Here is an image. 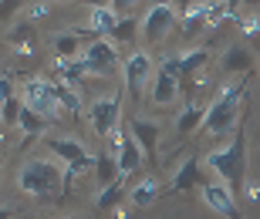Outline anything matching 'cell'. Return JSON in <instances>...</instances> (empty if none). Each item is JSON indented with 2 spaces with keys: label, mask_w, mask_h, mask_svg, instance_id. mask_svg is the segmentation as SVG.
<instances>
[{
  "label": "cell",
  "mask_w": 260,
  "mask_h": 219,
  "mask_svg": "<svg viewBox=\"0 0 260 219\" xmlns=\"http://www.w3.org/2000/svg\"><path fill=\"white\" fill-rule=\"evenodd\" d=\"M250 67H253V57L243 44H230L226 48V54H223V71L226 75H250Z\"/></svg>",
  "instance_id": "ac0fdd59"
},
{
  "label": "cell",
  "mask_w": 260,
  "mask_h": 219,
  "mask_svg": "<svg viewBox=\"0 0 260 219\" xmlns=\"http://www.w3.org/2000/svg\"><path fill=\"white\" fill-rule=\"evenodd\" d=\"M216 0H179L176 10H179V34L183 38H196L200 30L210 27V10Z\"/></svg>",
  "instance_id": "ba28073f"
},
{
  "label": "cell",
  "mask_w": 260,
  "mask_h": 219,
  "mask_svg": "<svg viewBox=\"0 0 260 219\" xmlns=\"http://www.w3.org/2000/svg\"><path fill=\"white\" fill-rule=\"evenodd\" d=\"M152 4H176V0H152Z\"/></svg>",
  "instance_id": "8d00e7d4"
},
{
  "label": "cell",
  "mask_w": 260,
  "mask_h": 219,
  "mask_svg": "<svg viewBox=\"0 0 260 219\" xmlns=\"http://www.w3.org/2000/svg\"><path fill=\"white\" fill-rule=\"evenodd\" d=\"M176 17H179L176 4H152L142 17V38L149 41V44H159V41L176 27Z\"/></svg>",
  "instance_id": "52a82bcc"
},
{
  "label": "cell",
  "mask_w": 260,
  "mask_h": 219,
  "mask_svg": "<svg viewBox=\"0 0 260 219\" xmlns=\"http://www.w3.org/2000/svg\"><path fill=\"white\" fill-rule=\"evenodd\" d=\"M179 91H183V81H179V75H173V71H166L162 64H159V71H155L152 78V88H149V101L159 108L173 105L176 98H179Z\"/></svg>",
  "instance_id": "7c38bea8"
},
{
  "label": "cell",
  "mask_w": 260,
  "mask_h": 219,
  "mask_svg": "<svg viewBox=\"0 0 260 219\" xmlns=\"http://www.w3.org/2000/svg\"><path fill=\"white\" fill-rule=\"evenodd\" d=\"M122 189H125V179L118 175L115 182H108V186H102V192L95 196V209L102 212H112V206H118V199H122Z\"/></svg>",
  "instance_id": "cb8c5ba5"
},
{
  "label": "cell",
  "mask_w": 260,
  "mask_h": 219,
  "mask_svg": "<svg viewBox=\"0 0 260 219\" xmlns=\"http://www.w3.org/2000/svg\"><path fill=\"white\" fill-rule=\"evenodd\" d=\"M196 179H200V162L189 155V159H183V162H179V169L173 172V189L176 192H189L196 186Z\"/></svg>",
  "instance_id": "ffe728a7"
},
{
  "label": "cell",
  "mask_w": 260,
  "mask_h": 219,
  "mask_svg": "<svg viewBox=\"0 0 260 219\" xmlns=\"http://www.w3.org/2000/svg\"><path fill=\"white\" fill-rule=\"evenodd\" d=\"M14 216V206H0V219H10Z\"/></svg>",
  "instance_id": "d590c367"
},
{
  "label": "cell",
  "mask_w": 260,
  "mask_h": 219,
  "mask_svg": "<svg viewBox=\"0 0 260 219\" xmlns=\"http://www.w3.org/2000/svg\"><path fill=\"white\" fill-rule=\"evenodd\" d=\"M44 145H48L51 152L64 162V179H68V186L75 182V175H81V172H88L91 165H95V155L88 152L78 138H54V135H51V138H44Z\"/></svg>",
  "instance_id": "5b68a950"
},
{
  "label": "cell",
  "mask_w": 260,
  "mask_h": 219,
  "mask_svg": "<svg viewBox=\"0 0 260 219\" xmlns=\"http://www.w3.org/2000/svg\"><path fill=\"white\" fill-rule=\"evenodd\" d=\"M149 78H152V54H149V51L128 54V61H125V91L135 101H142V88L152 85Z\"/></svg>",
  "instance_id": "8fae6325"
},
{
  "label": "cell",
  "mask_w": 260,
  "mask_h": 219,
  "mask_svg": "<svg viewBox=\"0 0 260 219\" xmlns=\"http://www.w3.org/2000/svg\"><path fill=\"white\" fill-rule=\"evenodd\" d=\"M112 219H128V209L118 202V206H112Z\"/></svg>",
  "instance_id": "e575fe53"
},
{
  "label": "cell",
  "mask_w": 260,
  "mask_h": 219,
  "mask_svg": "<svg viewBox=\"0 0 260 219\" xmlns=\"http://www.w3.org/2000/svg\"><path fill=\"white\" fill-rule=\"evenodd\" d=\"M203 118H206V108L196 105L193 98H189V101L179 108V118H176V135H179V138H186V135L200 132V128H203Z\"/></svg>",
  "instance_id": "2e32d148"
},
{
  "label": "cell",
  "mask_w": 260,
  "mask_h": 219,
  "mask_svg": "<svg viewBox=\"0 0 260 219\" xmlns=\"http://www.w3.org/2000/svg\"><path fill=\"white\" fill-rule=\"evenodd\" d=\"M243 95H247V75L233 85H223L216 91L210 105H206V118H203V135H223L230 132L237 118H240V105H243Z\"/></svg>",
  "instance_id": "7a4b0ae2"
},
{
  "label": "cell",
  "mask_w": 260,
  "mask_h": 219,
  "mask_svg": "<svg viewBox=\"0 0 260 219\" xmlns=\"http://www.w3.org/2000/svg\"><path fill=\"white\" fill-rule=\"evenodd\" d=\"M118 115H122V101H118V95L95 98L91 108H88L91 128H95V135H102V138H108V135L118 128Z\"/></svg>",
  "instance_id": "30bf717a"
},
{
  "label": "cell",
  "mask_w": 260,
  "mask_h": 219,
  "mask_svg": "<svg viewBox=\"0 0 260 219\" xmlns=\"http://www.w3.org/2000/svg\"><path fill=\"white\" fill-rule=\"evenodd\" d=\"M95 179H98V186H108V182L118 179V159L108 149L95 155Z\"/></svg>",
  "instance_id": "7402d4cb"
},
{
  "label": "cell",
  "mask_w": 260,
  "mask_h": 219,
  "mask_svg": "<svg viewBox=\"0 0 260 219\" xmlns=\"http://www.w3.org/2000/svg\"><path fill=\"white\" fill-rule=\"evenodd\" d=\"M78 4H85L88 10H95V7H112V0H78Z\"/></svg>",
  "instance_id": "d6a6232c"
},
{
  "label": "cell",
  "mask_w": 260,
  "mask_h": 219,
  "mask_svg": "<svg viewBox=\"0 0 260 219\" xmlns=\"http://www.w3.org/2000/svg\"><path fill=\"white\" fill-rule=\"evenodd\" d=\"M159 192H162L159 179H152V175H142V179H139L132 189H128V202H132L135 209H149V206L159 199Z\"/></svg>",
  "instance_id": "e0dca14e"
},
{
  "label": "cell",
  "mask_w": 260,
  "mask_h": 219,
  "mask_svg": "<svg viewBox=\"0 0 260 219\" xmlns=\"http://www.w3.org/2000/svg\"><path fill=\"white\" fill-rule=\"evenodd\" d=\"M20 108H24V98H17V95L0 101V122H4V128H14L20 122Z\"/></svg>",
  "instance_id": "83f0119b"
},
{
  "label": "cell",
  "mask_w": 260,
  "mask_h": 219,
  "mask_svg": "<svg viewBox=\"0 0 260 219\" xmlns=\"http://www.w3.org/2000/svg\"><path fill=\"white\" fill-rule=\"evenodd\" d=\"M0 169H4V155H0Z\"/></svg>",
  "instance_id": "f35d334b"
},
{
  "label": "cell",
  "mask_w": 260,
  "mask_h": 219,
  "mask_svg": "<svg viewBox=\"0 0 260 219\" xmlns=\"http://www.w3.org/2000/svg\"><path fill=\"white\" fill-rule=\"evenodd\" d=\"M81 34L78 30H68V34H58L54 38V57H81Z\"/></svg>",
  "instance_id": "d4e9b609"
},
{
  "label": "cell",
  "mask_w": 260,
  "mask_h": 219,
  "mask_svg": "<svg viewBox=\"0 0 260 219\" xmlns=\"http://www.w3.org/2000/svg\"><path fill=\"white\" fill-rule=\"evenodd\" d=\"M139 30H142V24H139L135 17H118L115 30H112V41H115V44H132Z\"/></svg>",
  "instance_id": "4316f807"
},
{
  "label": "cell",
  "mask_w": 260,
  "mask_h": 219,
  "mask_svg": "<svg viewBox=\"0 0 260 219\" xmlns=\"http://www.w3.org/2000/svg\"><path fill=\"white\" fill-rule=\"evenodd\" d=\"M118 24V10L115 7H95L91 14H88V30H95L98 38L102 34H112Z\"/></svg>",
  "instance_id": "44dd1931"
},
{
  "label": "cell",
  "mask_w": 260,
  "mask_h": 219,
  "mask_svg": "<svg viewBox=\"0 0 260 219\" xmlns=\"http://www.w3.org/2000/svg\"><path fill=\"white\" fill-rule=\"evenodd\" d=\"M81 64H85L88 75L95 78H108L112 71L118 67V51H115V41H88V48L81 51Z\"/></svg>",
  "instance_id": "8992f818"
},
{
  "label": "cell",
  "mask_w": 260,
  "mask_h": 219,
  "mask_svg": "<svg viewBox=\"0 0 260 219\" xmlns=\"http://www.w3.org/2000/svg\"><path fill=\"white\" fill-rule=\"evenodd\" d=\"M128 132L139 145H142V152L149 162H155V155H159V125L149 122V118H132L128 122Z\"/></svg>",
  "instance_id": "4fadbf2b"
},
{
  "label": "cell",
  "mask_w": 260,
  "mask_h": 219,
  "mask_svg": "<svg viewBox=\"0 0 260 219\" xmlns=\"http://www.w3.org/2000/svg\"><path fill=\"white\" fill-rule=\"evenodd\" d=\"M237 27H240L243 38H260V14H240L237 17Z\"/></svg>",
  "instance_id": "f546056e"
},
{
  "label": "cell",
  "mask_w": 260,
  "mask_h": 219,
  "mask_svg": "<svg viewBox=\"0 0 260 219\" xmlns=\"http://www.w3.org/2000/svg\"><path fill=\"white\" fill-rule=\"evenodd\" d=\"M17 10H20V0H0V24H7Z\"/></svg>",
  "instance_id": "1f68e13d"
},
{
  "label": "cell",
  "mask_w": 260,
  "mask_h": 219,
  "mask_svg": "<svg viewBox=\"0 0 260 219\" xmlns=\"http://www.w3.org/2000/svg\"><path fill=\"white\" fill-rule=\"evenodd\" d=\"M17 189L24 196H34V199H54L68 189L64 179V162H54V159H30V162L20 165L17 172Z\"/></svg>",
  "instance_id": "6da1fadb"
},
{
  "label": "cell",
  "mask_w": 260,
  "mask_h": 219,
  "mask_svg": "<svg viewBox=\"0 0 260 219\" xmlns=\"http://www.w3.org/2000/svg\"><path fill=\"white\" fill-rule=\"evenodd\" d=\"M206 169L240 196V186H243V179H247V135H243V128L233 132L230 145H223V149L206 155Z\"/></svg>",
  "instance_id": "3957f363"
},
{
  "label": "cell",
  "mask_w": 260,
  "mask_h": 219,
  "mask_svg": "<svg viewBox=\"0 0 260 219\" xmlns=\"http://www.w3.org/2000/svg\"><path fill=\"white\" fill-rule=\"evenodd\" d=\"M51 10H54V0H38V4H27L24 7V20H44V17H51Z\"/></svg>",
  "instance_id": "f1b7e54d"
},
{
  "label": "cell",
  "mask_w": 260,
  "mask_h": 219,
  "mask_svg": "<svg viewBox=\"0 0 260 219\" xmlns=\"http://www.w3.org/2000/svg\"><path fill=\"white\" fill-rule=\"evenodd\" d=\"M61 219H78V216H61Z\"/></svg>",
  "instance_id": "74e56055"
},
{
  "label": "cell",
  "mask_w": 260,
  "mask_h": 219,
  "mask_svg": "<svg viewBox=\"0 0 260 219\" xmlns=\"http://www.w3.org/2000/svg\"><path fill=\"white\" fill-rule=\"evenodd\" d=\"M0 128H4V122H0Z\"/></svg>",
  "instance_id": "ab89813d"
},
{
  "label": "cell",
  "mask_w": 260,
  "mask_h": 219,
  "mask_svg": "<svg viewBox=\"0 0 260 219\" xmlns=\"http://www.w3.org/2000/svg\"><path fill=\"white\" fill-rule=\"evenodd\" d=\"M135 4H139V0H112V7H115V10H132Z\"/></svg>",
  "instance_id": "836d02e7"
},
{
  "label": "cell",
  "mask_w": 260,
  "mask_h": 219,
  "mask_svg": "<svg viewBox=\"0 0 260 219\" xmlns=\"http://www.w3.org/2000/svg\"><path fill=\"white\" fill-rule=\"evenodd\" d=\"M20 98H24V105L34 108L38 115H44L48 122H58L61 118V108L64 105L58 101V91H54V81L51 78H27Z\"/></svg>",
  "instance_id": "277c9868"
},
{
  "label": "cell",
  "mask_w": 260,
  "mask_h": 219,
  "mask_svg": "<svg viewBox=\"0 0 260 219\" xmlns=\"http://www.w3.org/2000/svg\"><path fill=\"white\" fill-rule=\"evenodd\" d=\"M115 159H118V175H122V179H128V175H135V172L142 169L145 152H142V145L132 138V132H125V142H122Z\"/></svg>",
  "instance_id": "5bb4252c"
},
{
  "label": "cell",
  "mask_w": 260,
  "mask_h": 219,
  "mask_svg": "<svg viewBox=\"0 0 260 219\" xmlns=\"http://www.w3.org/2000/svg\"><path fill=\"white\" fill-rule=\"evenodd\" d=\"M206 61H210V51L206 48H193V51H183V54H179V78H183V88L193 81L196 71L206 67Z\"/></svg>",
  "instance_id": "d6986e66"
},
{
  "label": "cell",
  "mask_w": 260,
  "mask_h": 219,
  "mask_svg": "<svg viewBox=\"0 0 260 219\" xmlns=\"http://www.w3.org/2000/svg\"><path fill=\"white\" fill-rule=\"evenodd\" d=\"M54 91H58V101L68 108V115H81V95H78L75 85H68V81H54Z\"/></svg>",
  "instance_id": "484cf974"
},
{
  "label": "cell",
  "mask_w": 260,
  "mask_h": 219,
  "mask_svg": "<svg viewBox=\"0 0 260 219\" xmlns=\"http://www.w3.org/2000/svg\"><path fill=\"white\" fill-rule=\"evenodd\" d=\"M48 125H51V122L44 118V115H38L34 108H27V105L20 108V122H17V128L27 135V138H38V135H44V128H48Z\"/></svg>",
  "instance_id": "603a6c76"
},
{
  "label": "cell",
  "mask_w": 260,
  "mask_h": 219,
  "mask_svg": "<svg viewBox=\"0 0 260 219\" xmlns=\"http://www.w3.org/2000/svg\"><path fill=\"white\" fill-rule=\"evenodd\" d=\"M240 196H243L247 202H260V179H243Z\"/></svg>",
  "instance_id": "4dcf8cb0"
},
{
  "label": "cell",
  "mask_w": 260,
  "mask_h": 219,
  "mask_svg": "<svg viewBox=\"0 0 260 219\" xmlns=\"http://www.w3.org/2000/svg\"><path fill=\"white\" fill-rule=\"evenodd\" d=\"M7 44H10V51H14L17 57H34L38 41H34V27H30V20H20V24H14V27H10Z\"/></svg>",
  "instance_id": "9a60e30c"
},
{
  "label": "cell",
  "mask_w": 260,
  "mask_h": 219,
  "mask_svg": "<svg viewBox=\"0 0 260 219\" xmlns=\"http://www.w3.org/2000/svg\"><path fill=\"white\" fill-rule=\"evenodd\" d=\"M203 202L210 206L216 216H223V219H243V212H240V206H237V192L226 186V182H203Z\"/></svg>",
  "instance_id": "9c48e42d"
}]
</instances>
